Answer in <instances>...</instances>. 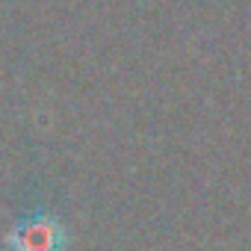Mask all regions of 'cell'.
<instances>
[{"instance_id": "obj_1", "label": "cell", "mask_w": 251, "mask_h": 251, "mask_svg": "<svg viewBox=\"0 0 251 251\" xmlns=\"http://www.w3.org/2000/svg\"><path fill=\"white\" fill-rule=\"evenodd\" d=\"M3 245L9 251H65L68 248V233L65 225L48 213H30L12 225V230L3 236Z\"/></svg>"}]
</instances>
